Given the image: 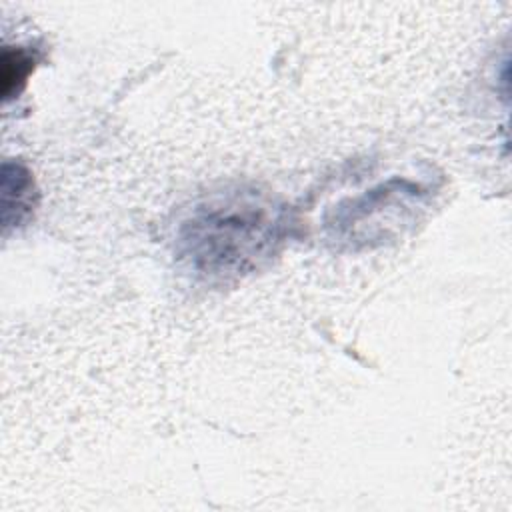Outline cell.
Returning <instances> with one entry per match:
<instances>
[{"instance_id": "obj_2", "label": "cell", "mask_w": 512, "mask_h": 512, "mask_svg": "<svg viewBox=\"0 0 512 512\" xmlns=\"http://www.w3.org/2000/svg\"><path fill=\"white\" fill-rule=\"evenodd\" d=\"M34 70V56L24 48H4L2 54V96L8 100L26 84V78Z\"/></svg>"}, {"instance_id": "obj_1", "label": "cell", "mask_w": 512, "mask_h": 512, "mask_svg": "<svg viewBox=\"0 0 512 512\" xmlns=\"http://www.w3.org/2000/svg\"><path fill=\"white\" fill-rule=\"evenodd\" d=\"M282 212L248 196L208 204L180 234L182 256L192 270L222 278L248 272L282 240Z\"/></svg>"}]
</instances>
